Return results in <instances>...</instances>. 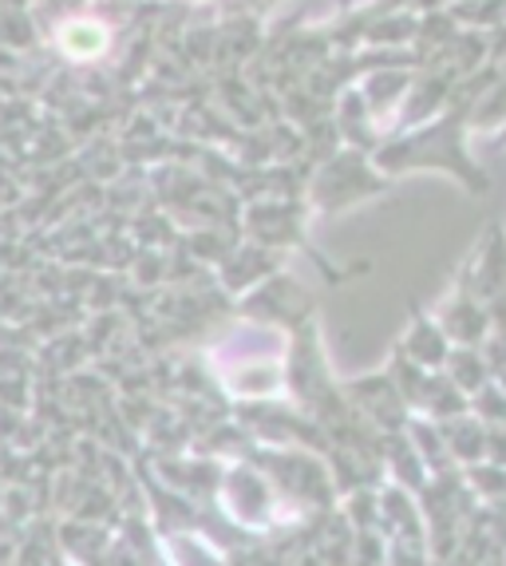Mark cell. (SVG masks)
<instances>
[{"label": "cell", "mask_w": 506, "mask_h": 566, "mask_svg": "<svg viewBox=\"0 0 506 566\" xmlns=\"http://www.w3.org/2000/svg\"><path fill=\"white\" fill-rule=\"evenodd\" d=\"M60 44H64L67 56L92 60L107 48V32H104V24H95V20H67L64 29H60Z\"/></svg>", "instance_id": "obj_1"}]
</instances>
